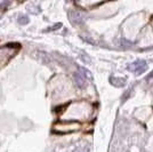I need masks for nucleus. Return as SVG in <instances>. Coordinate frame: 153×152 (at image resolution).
I'll return each instance as SVG.
<instances>
[{"label": "nucleus", "mask_w": 153, "mask_h": 152, "mask_svg": "<svg viewBox=\"0 0 153 152\" xmlns=\"http://www.w3.org/2000/svg\"><path fill=\"white\" fill-rule=\"evenodd\" d=\"M74 81H76L78 87L82 88V87H85V85H86V77L79 71V72H76V75H74Z\"/></svg>", "instance_id": "20e7f679"}, {"label": "nucleus", "mask_w": 153, "mask_h": 152, "mask_svg": "<svg viewBox=\"0 0 153 152\" xmlns=\"http://www.w3.org/2000/svg\"><path fill=\"white\" fill-rule=\"evenodd\" d=\"M17 21H19V24H23V25H24V24H27V23H29V17L25 16V15H22V16H19Z\"/></svg>", "instance_id": "39448f33"}, {"label": "nucleus", "mask_w": 153, "mask_h": 152, "mask_svg": "<svg viewBox=\"0 0 153 152\" xmlns=\"http://www.w3.org/2000/svg\"><path fill=\"white\" fill-rule=\"evenodd\" d=\"M128 70L130 72H133L134 75H136V76H140V75H142L143 72H145L147 70V63L145 61H142V60L135 61V62L128 65Z\"/></svg>", "instance_id": "f257e3e1"}, {"label": "nucleus", "mask_w": 153, "mask_h": 152, "mask_svg": "<svg viewBox=\"0 0 153 152\" xmlns=\"http://www.w3.org/2000/svg\"><path fill=\"white\" fill-rule=\"evenodd\" d=\"M110 83L111 85H113L114 87H123L126 83H127V80H126V78H118V77H111L110 78Z\"/></svg>", "instance_id": "7ed1b4c3"}, {"label": "nucleus", "mask_w": 153, "mask_h": 152, "mask_svg": "<svg viewBox=\"0 0 153 152\" xmlns=\"http://www.w3.org/2000/svg\"><path fill=\"white\" fill-rule=\"evenodd\" d=\"M87 151H88V150H87L86 148H76L73 152H87Z\"/></svg>", "instance_id": "0eeeda50"}, {"label": "nucleus", "mask_w": 153, "mask_h": 152, "mask_svg": "<svg viewBox=\"0 0 153 152\" xmlns=\"http://www.w3.org/2000/svg\"><path fill=\"white\" fill-rule=\"evenodd\" d=\"M69 19L71 21V23L74 24V25H79V24L83 23L82 15L80 13H78V12H73V10L69 12Z\"/></svg>", "instance_id": "f03ea898"}, {"label": "nucleus", "mask_w": 153, "mask_h": 152, "mask_svg": "<svg viewBox=\"0 0 153 152\" xmlns=\"http://www.w3.org/2000/svg\"><path fill=\"white\" fill-rule=\"evenodd\" d=\"M80 72H81V73H82L85 77H88L89 79H93V76H91V73H90V72H88L87 70H85L83 68H80Z\"/></svg>", "instance_id": "423d86ee"}]
</instances>
